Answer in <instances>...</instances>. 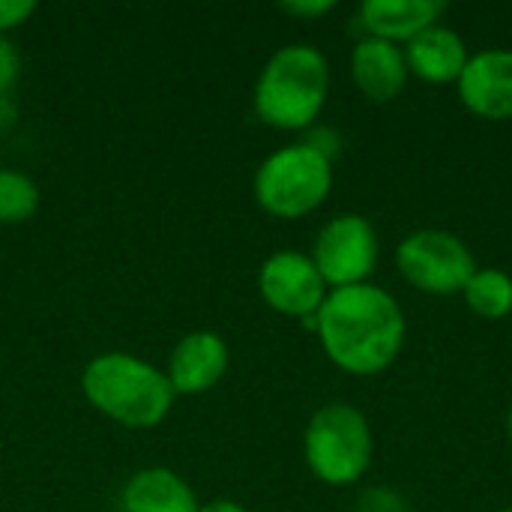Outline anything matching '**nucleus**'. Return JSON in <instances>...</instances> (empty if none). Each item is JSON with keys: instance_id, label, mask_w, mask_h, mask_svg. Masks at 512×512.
<instances>
[{"instance_id": "1", "label": "nucleus", "mask_w": 512, "mask_h": 512, "mask_svg": "<svg viewBox=\"0 0 512 512\" xmlns=\"http://www.w3.org/2000/svg\"><path fill=\"white\" fill-rule=\"evenodd\" d=\"M315 336L336 369L372 378L399 360L408 321L387 288L363 282L327 294L315 315Z\"/></svg>"}, {"instance_id": "2", "label": "nucleus", "mask_w": 512, "mask_h": 512, "mask_svg": "<svg viewBox=\"0 0 512 512\" xmlns=\"http://www.w3.org/2000/svg\"><path fill=\"white\" fill-rule=\"evenodd\" d=\"M81 393L96 414L135 432L162 426L177 399L165 369L129 351L96 354L81 372Z\"/></svg>"}, {"instance_id": "3", "label": "nucleus", "mask_w": 512, "mask_h": 512, "mask_svg": "<svg viewBox=\"0 0 512 512\" xmlns=\"http://www.w3.org/2000/svg\"><path fill=\"white\" fill-rule=\"evenodd\" d=\"M330 96V60L309 42L276 48L252 90L258 120L279 132H306L318 123Z\"/></svg>"}, {"instance_id": "4", "label": "nucleus", "mask_w": 512, "mask_h": 512, "mask_svg": "<svg viewBox=\"0 0 512 512\" xmlns=\"http://www.w3.org/2000/svg\"><path fill=\"white\" fill-rule=\"evenodd\" d=\"M375 456V438L366 414L351 402L321 405L303 432V459L315 480L333 489L354 486L366 477Z\"/></svg>"}, {"instance_id": "5", "label": "nucleus", "mask_w": 512, "mask_h": 512, "mask_svg": "<svg viewBox=\"0 0 512 512\" xmlns=\"http://www.w3.org/2000/svg\"><path fill=\"white\" fill-rule=\"evenodd\" d=\"M333 189V162L297 141L273 150L252 177L255 204L273 219H303L315 213Z\"/></svg>"}, {"instance_id": "6", "label": "nucleus", "mask_w": 512, "mask_h": 512, "mask_svg": "<svg viewBox=\"0 0 512 512\" xmlns=\"http://www.w3.org/2000/svg\"><path fill=\"white\" fill-rule=\"evenodd\" d=\"M396 267L411 288L432 297H453L465 291L477 270V258L453 231L420 228L399 243Z\"/></svg>"}, {"instance_id": "7", "label": "nucleus", "mask_w": 512, "mask_h": 512, "mask_svg": "<svg viewBox=\"0 0 512 512\" xmlns=\"http://www.w3.org/2000/svg\"><path fill=\"white\" fill-rule=\"evenodd\" d=\"M378 255H381L378 231L360 213H339L327 219L318 228L309 252L330 291L369 282V276L378 267Z\"/></svg>"}, {"instance_id": "8", "label": "nucleus", "mask_w": 512, "mask_h": 512, "mask_svg": "<svg viewBox=\"0 0 512 512\" xmlns=\"http://www.w3.org/2000/svg\"><path fill=\"white\" fill-rule=\"evenodd\" d=\"M258 294L273 312L303 321L315 330V315L327 300L330 288L318 273L315 261L309 258V252L279 249L270 258H264L258 270Z\"/></svg>"}, {"instance_id": "9", "label": "nucleus", "mask_w": 512, "mask_h": 512, "mask_svg": "<svg viewBox=\"0 0 512 512\" xmlns=\"http://www.w3.org/2000/svg\"><path fill=\"white\" fill-rule=\"evenodd\" d=\"M228 363V342L216 330H192L171 348L165 375L177 396H204L222 384Z\"/></svg>"}, {"instance_id": "10", "label": "nucleus", "mask_w": 512, "mask_h": 512, "mask_svg": "<svg viewBox=\"0 0 512 512\" xmlns=\"http://www.w3.org/2000/svg\"><path fill=\"white\" fill-rule=\"evenodd\" d=\"M459 102L486 120H512V48H483L456 81Z\"/></svg>"}, {"instance_id": "11", "label": "nucleus", "mask_w": 512, "mask_h": 512, "mask_svg": "<svg viewBox=\"0 0 512 512\" xmlns=\"http://www.w3.org/2000/svg\"><path fill=\"white\" fill-rule=\"evenodd\" d=\"M351 78L369 102H393L402 96L411 72L402 45L363 36L351 48Z\"/></svg>"}, {"instance_id": "12", "label": "nucleus", "mask_w": 512, "mask_h": 512, "mask_svg": "<svg viewBox=\"0 0 512 512\" xmlns=\"http://www.w3.org/2000/svg\"><path fill=\"white\" fill-rule=\"evenodd\" d=\"M408 72L426 84H456L468 66V42L447 24H432L402 45Z\"/></svg>"}, {"instance_id": "13", "label": "nucleus", "mask_w": 512, "mask_h": 512, "mask_svg": "<svg viewBox=\"0 0 512 512\" xmlns=\"http://www.w3.org/2000/svg\"><path fill=\"white\" fill-rule=\"evenodd\" d=\"M444 12L447 3L441 0H363L357 21L363 27V36L405 45L426 27L438 24Z\"/></svg>"}, {"instance_id": "14", "label": "nucleus", "mask_w": 512, "mask_h": 512, "mask_svg": "<svg viewBox=\"0 0 512 512\" xmlns=\"http://www.w3.org/2000/svg\"><path fill=\"white\" fill-rule=\"evenodd\" d=\"M123 512H198L195 489L171 468H141L120 489Z\"/></svg>"}, {"instance_id": "15", "label": "nucleus", "mask_w": 512, "mask_h": 512, "mask_svg": "<svg viewBox=\"0 0 512 512\" xmlns=\"http://www.w3.org/2000/svg\"><path fill=\"white\" fill-rule=\"evenodd\" d=\"M462 297L477 318L504 321L512 315V276L498 267H477Z\"/></svg>"}, {"instance_id": "16", "label": "nucleus", "mask_w": 512, "mask_h": 512, "mask_svg": "<svg viewBox=\"0 0 512 512\" xmlns=\"http://www.w3.org/2000/svg\"><path fill=\"white\" fill-rule=\"evenodd\" d=\"M39 210V186L15 168H0V225H21Z\"/></svg>"}, {"instance_id": "17", "label": "nucleus", "mask_w": 512, "mask_h": 512, "mask_svg": "<svg viewBox=\"0 0 512 512\" xmlns=\"http://www.w3.org/2000/svg\"><path fill=\"white\" fill-rule=\"evenodd\" d=\"M18 78H21V54L9 36H0V108L9 102Z\"/></svg>"}, {"instance_id": "18", "label": "nucleus", "mask_w": 512, "mask_h": 512, "mask_svg": "<svg viewBox=\"0 0 512 512\" xmlns=\"http://www.w3.org/2000/svg\"><path fill=\"white\" fill-rule=\"evenodd\" d=\"M354 512H408V507H405V501H402L399 492L384 489V486H375V489H366L357 498Z\"/></svg>"}, {"instance_id": "19", "label": "nucleus", "mask_w": 512, "mask_h": 512, "mask_svg": "<svg viewBox=\"0 0 512 512\" xmlns=\"http://www.w3.org/2000/svg\"><path fill=\"white\" fill-rule=\"evenodd\" d=\"M36 12L33 0H0V36H9L15 27L27 24Z\"/></svg>"}, {"instance_id": "20", "label": "nucleus", "mask_w": 512, "mask_h": 512, "mask_svg": "<svg viewBox=\"0 0 512 512\" xmlns=\"http://www.w3.org/2000/svg\"><path fill=\"white\" fill-rule=\"evenodd\" d=\"M279 9L291 18H303V21H315V18H324L336 9V0H288V3H279Z\"/></svg>"}, {"instance_id": "21", "label": "nucleus", "mask_w": 512, "mask_h": 512, "mask_svg": "<svg viewBox=\"0 0 512 512\" xmlns=\"http://www.w3.org/2000/svg\"><path fill=\"white\" fill-rule=\"evenodd\" d=\"M303 144H309L312 150H318V153H324L330 162L336 159V153H339V135L330 129V126H312V129H306V138H303Z\"/></svg>"}, {"instance_id": "22", "label": "nucleus", "mask_w": 512, "mask_h": 512, "mask_svg": "<svg viewBox=\"0 0 512 512\" xmlns=\"http://www.w3.org/2000/svg\"><path fill=\"white\" fill-rule=\"evenodd\" d=\"M198 512H249L240 501H234V498H213V501H207V504H201Z\"/></svg>"}, {"instance_id": "23", "label": "nucleus", "mask_w": 512, "mask_h": 512, "mask_svg": "<svg viewBox=\"0 0 512 512\" xmlns=\"http://www.w3.org/2000/svg\"><path fill=\"white\" fill-rule=\"evenodd\" d=\"M507 438H510V444H512V405H510V411H507Z\"/></svg>"}, {"instance_id": "24", "label": "nucleus", "mask_w": 512, "mask_h": 512, "mask_svg": "<svg viewBox=\"0 0 512 512\" xmlns=\"http://www.w3.org/2000/svg\"><path fill=\"white\" fill-rule=\"evenodd\" d=\"M498 512H512V507H507V510H498Z\"/></svg>"}]
</instances>
